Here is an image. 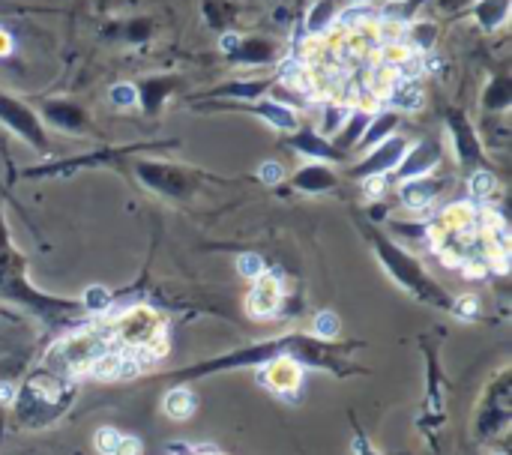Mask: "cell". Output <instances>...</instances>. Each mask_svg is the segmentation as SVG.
I'll list each match as a JSON object with an SVG mask.
<instances>
[{"label":"cell","instance_id":"cell-15","mask_svg":"<svg viewBox=\"0 0 512 455\" xmlns=\"http://www.w3.org/2000/svg\"><path fill=\"white\" fill-rule=\"evenodd\" d=\"M114 455H141V441L138 438H120Z\"/></svg>","mask_w":512,"mask_h":455},{"label":"cell","instance_id":"cell-9","mask_svg":"<svg viewBox=\"0 0 512 455\" xmlns=\"http://www.w3.org/2000/svg\"><path fill=\"white\" fill-rule=\"evenodd\" d=\"M264 114L276 123V126H282V129H294L297 123H294V114L288 111V108H282V105H264Z\"/></svg>","mask_w":512,"mask_h":455},{"label":"cell","instance_id":"cell-1","mask_svg":"<svg viewBox=\"0 0 512 455\" xmlns=\"http://www.w3.org/2000/svg\"><path fill=\"white\" fill-rule=\"evenodd\" d=\"M384 102L393 105V108H399V111H417L420 102H423V90L411 78H396L393 87L387 90Z\"/></svg>","mask_w":512,"mask_h":455},{"label":"cell","instance_id":"cell-7","mask_svg":"<svg viewBox=\"0 0 512 455\" xmlns=\"http://www.w3.org/2000/svg\"><path fill=\"white\" fill-rule=\"evenodd\" d=\"M495 192V177L489 174V171H477L474 177H471V195L474 198H489Z\"/></svg>","mask_w":512,"mask_h":455},{"label":"cell","instance_id":"cell-5","mask_svg":"<svg viewBox=\"0 0 512 455\" xmlns=\"http://www.w3.org/2000/svg\"><path fill=\"white\" fill-rule=\"evenodd\" d=\"M369 21H375V15H372L369 6H360V3L339 15V27H360V24H369Z\"/></svg>","mask_w":512,"mask_h":455},{"label":"cell","instance_id":"cell-21","mask_svg":"<svg viewBox=\"0 0 512 455\" xmlns=\"http://www.w3.org/2000/svg\"><path fill=\"white\" fill-rule=\"evenodd\" d=\"M354 3H360V0H354Z\"/></svg>","mask_w":512,"mask_h":455},{"label":"cell","instance_id":"cell-11","mask_svg":"<svg viewBox=\"0 0 512 455\" xmlns=\"http://www.w3.org/2000/svg\"><path fill=\"white\" fill-rule=\"evenodd\" d=\"M117 444H120V435L114 432V429H102L99 435H96V450L105 455H114L117 453Z\"/></svg>","mask_w":512,"mask_h":455},{"label":"cell","instance_id":"cell-10","mask_svg":"<svg viewBox=\"0 0 512 455\" xmlns=\"http://www.w3.org/2000/svg\"><path fill=\"white\" fill-rule=\"evenodd\" d=\"M237 267H240V273H243V276H249V279L264 276V261H261L258 255H240Z\"/></svg>","mask_w":512,"mask_h":455},{"label":"cell","instance_id":"cell-3","mask_svg":"<svg viewBox=\"0 0 512 455\" xmlns=\"http://www.w3.org/2000/svg\"><path fill=\"white\" fill-rule=\"evenodd\" d=\"M279 78H282V84H288L291 90L312 93V75H309V69H306V60H297V57L285 60V63L279 66Z\"/></svg>","mask_w":512,"mask_h":455},{"label":"cell","instance_id":"cell-8","mask_svg":"<svg viewBox=\"0 0 512 455\" xmlns=\"http://www.w3.org/2000/svg\"><path fill=\"white\" fill-rule=\"evenodd\" d=\"M336 333H339V318H336L333 312H321V315L315 318V336L333 339Z\"/></svg>","mask_w":512,"mask_h":455},{"label":"cell","instance_id":"cell-6","mask_svg":"<svg viewBox=\"0 0 512 455\" xmlns=\"http://www.w3.org/2000/svg\"><path fill=\"white\" fill-rule=\"evenodd\" d=\"M108 96H111V102H114L117 108H132V105L138 102V90H135L132 84H114Z\"/></svg>","mask_w":512,"mask_h":455},{"label":"cell","instance_id":"cell-4","mask_svg":"<svg viewBox=\"0 0 512 455\" xmlns=\"http://www.w3.org/2000/svg\"><path fill=\"white\" fill-rule=\"evenodd\" d=\"M165 411H168L174 420H186V417L195 411V399H192V393H186V390H174V393H168V399H165Z\"/></svg>","mask_w":512,"mask_h":455},{"label":"cell","instance_id":"cell-18","mask_svg":"<svg viewBox=\"0 0 512 455\" xmlns=\"http://www.w3.org/2000/svg\"><path fill=\"white\" fill-rule=\"evenodd\" d=\"M237 42H240V39H237L234 33H228V36H222V48H228V51H231V48H234Z\"/></svg>","mask_w":512,"mask_h":455},{"label":"cell","instance_id":"cell-20","mask_svg":"<svg viewBox=\"0 0 512 455\" xmlns=\"http://www.w3.org/2000/svg\"><path fill=\"white\" fill-rule=\"evenodd\" d=\"M6 51H9V36L0 33V54H6Z\"/></svg>","mask_w":512,"mask_h":455},{"label":"cell","instance_id":"cell-17","mask_svg":"<svg viewBox=\"0 0 512 455\" xmlns=\"http://www.w3.org/2000/svg\"><path fill=\"white\" fill-rule=\"evenodd\" d=\"M474 309H477V300H474V297H468V300H462V303H459L462 318H465V312H474Z\"/></svg>","mask_w":512,"mask_h":455},{"label":"cell","instance_id":"cell-12","mask_svg":"<svg viewBox=\"0 0 512 455\" xmlns=\"http://www.w3.org/2000/svg\"><path fill=\"white\" fill-rule=\"evenodd\" d=\"M432 201V192L426 186H408L405 189V204L408 207H426Z\"/></svg>","mask_w":512,"mask_h":455},{"label":"cell","instance_id":"cell-14","mask_svg":"<svg viewBox=\"0 0 512 455\" xmlns=\"http://www.w3.org/2000/svg\"><path fill=\"white\" fill-rule=\"evenodd\" d=\"M261 180H264V183H279V180H282V165L264 162V165H261Z\"/></svg>","mask_w":512,"mask_h":455},{"label":"cell","instance_id":"cell-16","mask_svg":"<svg viewBox=\"0 0 512 455\" xmlns=\"http://www.w3.org/2000/svg\"><path fill=\"white\" fill-rule=\"evenodd\" d=\"M381 189H384V180H381V177H375V180L366 183V192H372V195H378Z\"/></svg>","mask_w":512,"mask_h":455},{"label":"cell","instance_id":"cell-19","mask_svg":"<svg viewBox=\"0 0 512 455\" xmlns=\"http://www.w3.org/2000/svg\"><path fill=\"white\" fill-rule=\"evenodd\" d=\"M15 396V390L12 387H0V402H9Z\"/></svg>","mask_w":512,"mask_h":455},{"label":"cell","instance_id":"cell-2","mask_svg":"<svg viewBox=\"0 0 512 455\" xmlns=\"http://www.w3.org/2000/svg\"><path fill=\"white\" fill-rule=\"evenodd\" d=\"M279 306V285L270 279V276H258V285L252 291V300H249V309L258 315V318H267L273 315Z\"/></svg>","mask_w":512,"mask_h":455},{"label":"cell","instance_id":"cell-13","mask_svg":"<svg viewBox=\"0 0 512 455\" xmlns=\"http://www.w3.org/2000/svg\"><path fill=\"white\" fill-rule=\"evenodd\" d=\"M105 306H108V291H102V288H90V291H87V309L99 312V309H105Z\"/></svg>","mask_w":512,"mask_h":455}]
</instances>
